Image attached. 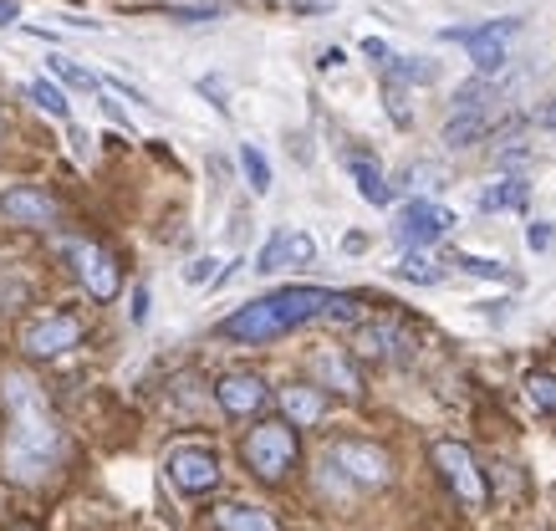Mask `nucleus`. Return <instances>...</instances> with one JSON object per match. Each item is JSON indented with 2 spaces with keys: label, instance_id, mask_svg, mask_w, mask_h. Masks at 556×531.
<instances>
[{
  "label": "nucleus",
  "instance_id": "nucleus-1",
  "mask_svg": "<svg viewBox=\"0 0 556 531\" xmlns=\"http://www.w3.org/2000/svg\"><path fill=\"white\" fill-rule=\"evenodd\" d=\"M0 399H5V470L26 485L47 480L56 450H62V434H56V419H51L47 399L26 374L0 378Z\"/></svg>",
  "mask_w": 556,
  "mask_h": 531
},
{
  "label": "nucleus",
  "instance_id": "nucleus-2",
  "mask_svg": "<svg viewBox=\"0 0 556 531\" xmlns=\"http://www.w3.org/2000/svg\"><path fill=\"white\" fill-rule=\"evenodd\" d=\"M342 296L327 287H281L270 296H255L245 307H236L219 323V338L230 343H270V338H287L291 327L312 323V317H332Z\"/></svg>",
  "mask_w": 556,
  "mask_h": 531
},
{
  "label": "nucleus",
  "instance_id": "nucleus-3",
  "mask_svg": "<svg viewBox=\"0 0 556 531\" xmlns=\"http://www.w3.org/2000/svg\"><path fill=\"white\" fill-rule=\"evenodd\" d=\"M245 465H251L261 480H281L296 465V429L281 425V419H266L245 434Z\"/></svg>",
  "mask_w": 556,
  "mask_h": 531
},
{
  "label": "nucleus",
  "instance_id": "nucleus-4",
  "mask_svg": "<svg viewBox=\"0 0 556 531\" xmlns=\"http://www.w3.org/2000/svg\"><path fill=\"white\" fill-rule=\"evenodd\" d=\"M521 31V21L506 16V21H485V26H444V41H459V47H470V62L480 72H501L506 67V41Z\"/></svg>",
  "mask_w": 556,
  "mask_h": 531
},
{
  "label": "nucleus",
  "instance_id": "nucleus-5",
  "mask_svg": "<svg viewBox=\"0 0 556 531\" xmlns=\"http://www.w3.org/2000/svg\"><path fill=\"white\" fill-rule=\"evenodd\" d=\"M434 465L439 476L455 485V496L465 501V506H485V476H480V465H475V455L459 440H434Z\"/></svg>",
  "mask_w": 556,
  "mask_h": 531
},
{
  "label": "nucleus",
  "instance_id": "nucleus-6",
  "mask_svg": "<svg viewBox=\"0 0 556 531\" xmlns=\"http://www.w3.org/2000/svg\"><path fill=\"white\" fill-rule=\"evenodd\" d=\"M77 338H83V323H77V317H67V312H51V317L26 323L21 347H26L31 358H62L67 347H77Z\"/></svg>",
  "mask_w": 556,
  "mask_h": 531
},
{
  "label": "nucleus",
  "instance_id": "nucleus-7",
  "mask_svg": "<svg viewBox=\"0 0 556 531\" xmlns=\"http://www.w3.org/2000/svg\"><path fill=\"white\" fill-rule=\"evenodd\" d=\"M169 480L179 485V491H185V496H204V491H215V485H219L215 450H204V445L169 450Z\"/></svg>",
  "mask_w": 556,
  "mask_h": 531
},
{
  "label": "nucleus",
  "instance_id": "nucleus-8",
  "mask_svg": "<svg viewBox=\"0 0 556 531\" xmlns=\"http://www.w3.org/2000/svg\"><path fill=\"white\" fill-rule=\"evenodd\" d=\"M327 460L338 465V470H348L357 485H388V476H393L388 455L378 445H368V440H338V445L327 450Z\"/></svg>",
  "mask_w": 556,
  "mask_h": 531
},
{
  "label": "nucleus",
  "instance_id": "nucleus-9",
  "mask_svg": "<svg viewBox=\"0 0 556 531\" xmlns=\"http://www.w3.org/2000/svg\"><path fill=\"white\" fill-rule=\"evenodd\" d=\"M67 256H72V266H77V276L87 281V292L98 296V302H113V296H118V266H113V256H108L102 245H92V240H72Z\"/></svg>",
  "mask_w": 556,
  "mask_h": 531
},
{
  "label": "nucleus",
  "instance_id": "nucleus-10",
  "mask_svg": "<svg viewBox=\"0 0 556 531\" xmlns=\"http://www.w3.org/2000/svg\"><path fill=\"white\" fill-rule=\"evenodd\" d=\"M455 225V215L444 205H429V200H414V205H404V215H399V225H393V236L404 240L408 251H424L429 240H439L444 230Z\"/></svg>",
  "mask_w": 556,
  "mask_h": 531
},
{
  "label": "nucleus",
  "instance_id": "nucleus-11",
  "mask_svg": "<svg viewBox=\"0 0 556 531\" xmlns=\"http://www.w3.org/2000/svg\"><path fill=\"white\" fill-rule=\"evenodd\" d=\"M317 256V240L306 236V230H276V236L261 245V256H255V271H281V266H306V261Z\"/></svg>",
  "mask_w": 556,
  "mask_h": 531
},
{
  "label": "nucleus",
  "instance_id": "nucleus-12",
  "mask_svg": "<svg viewBox=\"0 0 556 531\" xmlns=\"http://www.w3.org/2000/svg\"><path fill=\"white\" fill-rule=\"evenodd\" d=\"M215 399H219V409L225 414H236V419H245V414L255 409H266V378L261 374H225L215 383Z\"/></svg>",
  "mask_w": 556,
  "mask_h": 531
},
{
  "label": "nucleus",
  "instance_id": "nucleus-13",
  "mask_svg": "<svg viewBox=\"0 0 556 531\" xmlns=\"http://www.w3.org/2000/svg\"><path fill=\"white\" fill-rule=\"evenodd\" d=\"M0 215L11 225H51L56 220V200L47 189H31V185H16L0 194Z\"/></svg>",
  "mask_w": 556,
  "mask_h": 531
},
{
  "label": "nucleus",
  "instance_id": "nucleus-14",
  "mask_svg": "<svg viewBox=\"0 0 556 531\" xmlns=\"http://www.w3.org/2000/svg\"><path fill=\"white\" fill-rule=\"evenodd\" d=\"M281 409H287L291 429H296V425L312 429L321 414H327V399H321L312 383H291V389H281Z\"/></svg>",
  "mask_w": 556,
  "mask_h": 531
},
{
  "label": "nucleus",
  "instance_id": "nucleus-15",
  "mask_svg": "<svg viewBox=\"0 0 556 531\" xmlns=\"http://www.w3.org/2000/svg\"><path fill=\"white\" fill-rule=\"evenodd\" d=\"M215 527L219 531H276V516L261 511V506H245V501H225V506H215Z\"/></svg>",
  "mask_w": 556,
  "mask_h": 531
},
{
  "label": "nucleus",
  "instance_id": "nucleus-16",
  "mask_svg": "<svg viewBox=\"0 0 556 531\" xmlns=\"http://www.w3.org/2000/svg\"><path fill=\"white\" fill-rule=\"evenodd\" d=\"M348 174H353L357 194H363L368 205H388V200H393V185H388V179H383V169H378L372 159L353 154V159H348Z\"/></svg>",
  "mask_w": 556,
  "mask_h": 531
},
{
  "label": "nucleus",
  "instance_id": "nucleus-17",
  "mask_svg": "<svg viewBox=\"0 0 556 531\" xmlns=\"http://www.w3.org/2000/svg\"><path fill=\"white\" fill-rule=\"evenodd\" d=\"M490 118H495L490 108H465V113H455V118L444 123V143H450V149H465L475 138H485Z\"/></svg>",
  "mask_w": 556,
  "mask_h": 531
},
{
  "label": "nucleus",
  "instance_id": "nucleus-18",
  "mask_svg": "<svg viewBox=\"0 0 556 531\" xmlns=\"http://www.w3.org/2000/svg\"><path fill=\"white\" fill-rule=\"evenodd\" d=\"M404 327H393V323H368V327H357V353H368V358H388L393 347H404Z\"/></svg>",
  "mask_w": 556,
  "mask_h": 531
},
{
  "label": "nucleus",
  "instance_id": "nucleus-19",
  "mask_svg": "<svg viewBox=\"0 0 556 531\" xmlns=\"http://www.w3.org/2000/svg\"><path fill=\"white\" fill-rule=\"evenodd\" d=\"M393 276H399V281H414V287H434L439 276H444V266H439L429 251H408V256L393 266Z\"/></svg>",
  "mask_w": 556,
  "mask_h": 531
},
{
  "label": "nucleus",
  "instance_id": "nucleus-20",
  "mask_svg": "<svg viewBox=\"0 0 556 531\" xmlns=\"http://www.w3.org/2000/svg\"><path fill=\"white\" fill-rule=\"evenodd\" d=\"M531 200V185L526 179H501V185H490L480 194V210H521Z\"/></svg>",
  "mask_w": 556,
  "mask_h": 531
},
{
  "label": "nucleus",
  "instance_id": "nucleus-21",
  "mask_svg": "<svg viewBox=\"0 0 556 531\" xmlns=\"http://www.w3.org/2000/svg\"><path fill=\"white\" fill-rule=\"evenodd\" d=\"M312 368H317L327 383H338L342 394H357V389H363V383H357V374H353V363L342 358V353H317V358H312Z\"/></svg>",
  "mask_w": 556,
  "mask_h": 531
},
{
  "label": "nucleus",
  "instance_id": "nucleus-22",
  "mask_svg": "<svg viewBox=\"0 0 556 531\" xmlns=\"http://www.w3.org/2000/svg\"><path fill=\"white\" fill-rule=\"evenodd\" d=\"M26 98H31L41 113H51V118H67V98H62V87H51L47 77H36V83H26Z\"/></svg>",
  "mask_w": 556,
  "mask_h": 531
},
{
  "label": "nucleus",
  "instance_id": "nucleus-23",
  "mask_svg": "<svg viewBox=\"0 0 556 531\" xmlns=\"http://www.w3.org/2000/svg\"><path fill=\"white\" fill-rule=\"evenodd\" d=\"M240 169H245V179H251L255 194H266L270 189V164H266V154H261L255 143H240Z\"/></svg>",
  "mask_w": 556,
  "mask_h": 531
},
{
  "label": "nucleus",
  "instance_id": "nucleus-24",
  "mask_svg": "<svg viewBox=\"0 0 556 531\" xmlns=\"http://www.w3.org/2000/svg\"><path fill=\"white\" fill-rule=\"evenodd\" d=\"M383 72L393 77V83H434V77H439L434 62H414V56H393Z\"/></svg>",
  "mask_w": 556,
  "mask_h": 531
},
{
  "label": "nucleus",
  "instance_id": "nucleus-25",
  "mask_svg": "<svg viewBox=\"0 0 556 531\" xmlns=\"http://www.w3.org/2000/svg\"><path fill=\"white\" fill-rule=\"evenodd\" d=\"M47 67L56 72V77H62L67 87H83V92H98V87H102V77H92L87 67H77L72 56H47Z\"/></svg>",
  "mask_w": 556,
  "mask_h": 531
},
{
  "label": "nucleus",
  "instance_id": "nucleus-26",
  "mask_svg": "<svg viewBox=\"0 0 556 531\" xmlns=\"http://www.w3.org/2000/svg\"><path fill=\"white\" fill-rule=\"evenodd\" d=\"M526 399H531L541 414H556V374H531L526 378Z\"/></svg>",
  "mask_w": 556,
  "mask_h": 531
},
{
  "label": "nucleus",
  "instance_id": "nucleus-27",
  "mask_svg": "<svg viewBox=\"0 0 556 531\" xmlns=\"http://www.w3.org/2000/svg\"><path fill=\"white\" fill-rule=\"evenodd\" d=\"M383 98H388V113H393V123H399V128H408V123H414V113H408V87L388 77V83H383Z\"/></svg>",
  "mask_w": 556,
  "mask_h": 531
},
{
  "label": "nucleus",
  "instance_id": "nucleus-28",
  "mask_svg": "<svg viewBox=\"0 0 556 531\" xmlns=\"http://www.w3.org/2000/svg\"><path fill=\"white\" fill-rule=\"evenodd\" d=\"M455 266H465L470 276H485V281H506V266L501 261H485V256H470V251H459Z\"/></svg>",
  "mask_w": 556,
  "mask_h": 531
},
{
  "label": "nucleus",
  "instance_id": "nucleus-29",
  "mask_svg": "<svg viewBox=\"0 0 556 531\" xmlns=\"http://www.w3.org/2000/svg\"><path fill=\"white\" fill-rule=\"evenodd\" d=\"M102 92H113V98H128V103H143V108H153L149 98H143L138 87H128V83H123V77H102Z\"/></svg>",
  "mask_w": 556,
  "mask_h": 531
},
{
  "label": "nucleus",
  "instance_id": "nucleus-30",
  "mask_svg": "<svg viewBox=\"0 0 556 531\" xmlns=\"http://www.w3.org/2000/svg\"><path fill=\"white\" fill-rule=\"evenodd\" d=\"M169 16H174V21H189V26H194V21H215L219 11H215V5H169Z\"/></svg>",
  "mask_w": 556,
  "mask_h": 531
},
{
  "label": "nucleus",
  "instance_id": "nucleus-31",
  "mask_svg": "<svg viewBox=\"0 0 556 531\" xmlns=\"http://www.w3.org/2000/svg\"><path fill=\"white\" fill-rule=\"evenodd\" d=\"M552 240H556L552 220H536V225H531V230H526V245H531V251H546Z\"/></svg>",
  "mask_w": 556,
  "mask_h": 531
},
{
  "label": "nucleus",
  "instance_id": "nucleus-32",
  "mask_svg": "<svg viewBox=\"0 0 556 531\" xmlns=\"http://www.w3.org/2000/svg\"><path fill=\"white\" fill-rule=\"evenodd\" d=\"M215 266H219V261H210V256L189 261V266H185V281H194V287H200V281H215Z\"/></svg>",
  "mask_w": 556,
  "mask_h": 531
},
{
  "label": "nucleus",
  "instance_id": "nucleus-33",
  "mask_svg": "<svg viewBox=\"0 0 556 531\" xmlns=\"http://www.w3.org/2000/svg\"><path fill=\"white\" fill-rule=\"evenodd\" d=\"M363 52H368L372 62H378V67H388V62H393V52H388V41H378V36H368V41H363Z\"/></svg>",
  "mask_w": 556,
  "mask_h": 531
},
{
  "label": "nucleus",
  "instance_id": "nucleus-34",
  "mask_svg": "<svg viewBox=\"0 0 556 531\" xmlns=\"http://www.w3.org/2000/svg\"><path fill=\"white\" fill-rule=\"evenodd\" d=\"M134 323H149V292L143 287L134 292Z\"/></svg>",
  "mask_w": 556,
  "mask_h": 531
},
{
  "label": "nucleus",
  "instance_id": "nucleus-35",
  "mask_svg": "<svg viewBox=\"0 0 556 531\" xmlns=\"http://www.w3.org/2000/svg\"><path fill=\"white\" fill-rule=\"evenodd\" d=\"M16 16H21V5H16V0H0V26H11Z\"/></svg>",
  "mask_w": 556,
  "mask_h": 531
},
{
  "label": "nucleus",
  "instance_id": "nucleus-36",
  "mask_svg": "<svg viewBox=\"0 0 556 531\" xmlns=\"http://www.w3.org/2000/svg\"><path fill=\"white\" fill-rule=\"evenodd\" d=\"M541 128H552V134H556V98L541 108Z\"/></svg>",
  "mask_w": 556,
  "mask_h": 531
}]
</instances>
